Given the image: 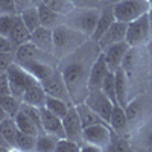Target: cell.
Segmentation results:
<instances>
[{
	"mask_svg": "<svg viewBox=\"0 0 152 152\" xmlns=\"http://www.w3.org/2000/svg\"><path fill=\"white\" fill-rule=\"evenodd\" d=\"M100 47L91 38L84 46H81L76 52L69 55L67 58L59 61L58 69L61 70L62 76L67 82L69 91L75 105L81 104L87 99L90 88H88V79H90V72L94 64V61L100 55Z\"/></svg>",
	"mask_w": 152,
	"mask_h": 152,
	"instance_id": "cell-1",
	"label": "cell"
},
{
	"mask_svg": "<svg viewBox=\"0 0 152 152\" xmlns=\"http://www.w3.org/2000/svg\"><path fill=\"white\" fill-rule=\"evenodd\" d=\"M123 70L128 76L131 87V99L137 94L148 91L149 87V69H151V52L148 46L131 47L123 61Z\"/></svg>",
	"mask_w": 152,
	"mask_h": 152,
	"instance_id": "cell-2",
	"label": "cell"
},
{
	"mask_svg": "<svg viewBox=\"0 0 152 152\" xmlns=\"http://www.w3.org/2000/svg\"><path fill=\"white\" fill-rule=\"evenodd\" d=\"M90 37L76 31L67 24H61V26L53 29V41H55V56L61 61L76 52L81 46H84Z\"/></svg>",
	"mask_w": 152,
	"mask_h": 152,
	"instance_id": "cell-3",
	"label": "cell"
},
{
	"mask_svg": "<svg viewBox=\"0 0 152 152\" xmlns=\"http://www.w3.org/2000/svg\"><path fill=\"white\" fill-rule=\"evenodd\" d=\"M100 17V6L96 8H75L66 15V24L88 37H93Z\"/></svg>",
	"mask_w": 152,
	"mask_h": 152,
	"instance_id": "cell-4",
	"label": "cell"
},
{
	"mask_svg": "<svg viewBox=\"0 0 152 152\" xmlns=\"http://www.w3.org/2000/svg\"><path fill=\"white\" fill-rule=\"evenodd\" d=\"M151 6V0H117L113 3V11L116 20L131 23L148 14Z\"/></svg>",
	"mask_w": 152,
	"mask_h": 152,
	"instance_id": "cell-5",
	"label": "cell"
},
{
	"mask_svg": "<svg viewBox=\"0 0 152 152\" xmlns=\"http://www.w3.org/2000/svg\"><path fill=\"white\" fill-rule=\"evenodd\" d=\"M8 79H9V84H11V91L14 96L17 97H23L24 91L28 90L29 87H32L34 84L40 82L32 73H29L24 67H21L18 62H12L9 66V69L5 72Z\"/></svg>",
	"mask_w": 152,
	"mask_h": 152,
	"instance_id": "cell-6",
	"label": "cell"
},
{
	"mask_svg": "<svg viewBox=\"0 0 152 152\" xmlns=\"http://www.w3.org/2000/svg\"><path fill=\"white\" fill-rule=\"evenodd\" d=\"M126 41L129 46H148L152 43V29L148 14L128 23V32H126Z\"/></svg>",
	"mask_w": 152,
	"mask_h": 152,
	"instance_id": "cell-7",
	"label": "cell"
},
{
	"mask_svg": "<svg viewBox=\"0 0 152 152\" xmlns=\"http://www.w3.org/2000/svg\"><path fill=\"white\" fill-rule=\"evenodd\" d=\"M84 140L85 143H91L97 146L100 151H108L113 140V128L108 123L87 126L84 129Z\"/></svg>",
	"mask_w": 152,
	"mask_h": 152,
	"instance_id": "cell-8",
	"label": "cell"
},
{
	"mask_svg": "<svg viewBox=\"0 0 152 152\" xmlns=\"http://www.w3.org/2000/svg\"><path fill=\"white\" fill-rule=\"evenodd\" d=\"M44 90L49 96H53V97H59L62 100H66L69 104H73V99H72V94L69 91V87H67V82L64 79V76H62L61 70L59 69H55V72L47 76L44 81H41Z\"/></svg>",
	"mask_w": 152,
	"mask_h": 152,
	"instance_id": "cell-9",
	"label": "cell"
},
{
	"mask_svg": "<svg viewBox=\"0 0 152 152\" xmlns=\"http://www.w3.org/2000/svg\"><path fill=\"white\" fill-rule=\"evenodd\" d=\"M62 125H64V131H66V137L70 138V140L76 142L78 145H84L85 140H84V129L85 126L81 120V116L78 113V108L76 105H73L69 113L62 117Z\"/></svg>",
	"mask_w": 152,
	"mask_h": 152,
	"instance_id": "cell-10",
	"label": "cell"
},
{
	"mask_svg": "<svg viewBox=\"0 0 152 152\" xmlns=\"http://www.w3.org/2000/svg\"><path fill=\"white\" fill-rule=\"evenodd\" d=\"M84 102L87 105H90L99 116L110 125L111 114H113V110H114V105L116 104H114L100 88H97V90H90V93H88V96Z\"/></svg>",
	"mask_w": 152,
	"mask_h": 152,
	"instance_id": "cell-11",
	"label": "cell"
},
{
	"mask_svg": "<svg viewBox=\"0 0 152 152\" xmlns=\"http://www.w3.org/2000/svg\"><path fill=\"white\" fill-rule=\"evenodd\" d=\"M131 47L132 46H129L128 41H122V43L111 44V46H108L102 50V55H104L111 72H116L117 69H120L123 66V61H125V58L128 55Z\"/></svg>",
	"mask_w": 152,
	"mask_h": 152,
	"instance_id": "cell-12",
	"label": "cell"
},
{
	"mask_svg": "<svg viewBox=\"0 0 152 152\" xmlns=\"http://www.w3.org/2000/svg\"><path fill=\"white\" fill-rule=\"evenodd\" d=\"M126 32H128V23H123V21L116 20L110 26V29L102 35V38L97 41L100 50H104L105 47H108L111 44L126 41Z\"/></svg>",
	"mask_w": 152,
	"mask_h": 152,
	"instance_id": "cell-13",
	"label": "cell"
},
{
	"mask_svg": "<svg viewBox=\"0 0 152 152\" xmlns=\"http://www.w3.org/2000/svg\"><path fill=\"white\" fill-rule=\"evenodd\" d=\"M132 149L152 151V116L131 135Z\"/></svg>",
	"mask_w": 152,
	"mask_h": 152,
	"instance_id": "cell-14",
	"label": "cell"
},
{
	"mask_svg": "<svg viewBox=\"0 0 152 152\" xmlns=\"http://www.w3.org/2000/svg\"><path fill=\"white\" fill-rule=\"evenodd\" d=\"M40 116H41V125L44 132L53 134L59 138L66 137V131H64V125H62V119L58 117L56 114H53L52 111H49L46 107L40 108Z\"/></svg>",
	"mask_w": 152,
	"mask_h": 152,
	"instance_id": "cell-15",
	"label": "cell"
},
{
	"mask_svg": "<svg viewBox=\"0 0 152 152\" xmlns=\"http://www.w3.org/2000/svg\"><path fill=\"white\" fill-rule=\"evenodd\" d=\"M110 72L111 70H110V67L107 64L102 52H100V55L97 56V59L94 61V64L91 67L90 79H88V88H90V90H97V88H100Z\"/></svg>",
	"mask_w": 152,
	"mask_h": 152,
	"instance_id": "cell-16",
	"label": "cell"
},
{
	"mask_svg": "<svg viewBox=\"0 0 152 152\" xmlns=\"http://www.w3.org/2000/svg\"><path fill=\"white\" fill-rule=\"evenodd\" d=\"M110 126L113 128L114 132H117L120 135H128L131 137V125H129V119L126 114L125 107L116 104L111 114V120H110Z\"/></svg>",
	"mask_w": 152,
	"mask_h": 152,
	"instance_id": "cell-17",
	"label": "cell"
},
{
	"mask_svg": "<svg viewBox=\"0 0 152 152\" xmlns=\"http://www.w3.org/2000/svg\"><path fill=\"white\" fill-rule=\"evenodd\" d=\"M116 21V17H114V11H113V3H108V2H104L102 6H100V17H99V21H97V26H96V31L91 37L93 41H99L102 35L110 29V26Z\"/></svg>",
	"mask_w": 152,
	"mask_h": 152,
	"instance_id": "cell-18",
	"label": "cell"
},
{
	"mask_svg": "<svg viewBox=\"0 0 152 152\" xmlns=\"http://www.w3.org/2000/svg\"><path fill=\"white\" fill-rule=\"evenodd\" d=\"M31 41L38 46L41 50L55 55V41H53V29H49L44 26H40L37 31L32 32Z\"/></svg>",
	"mask_w": 152,
	"mask_h": 152,
	"instance_id": "cell-19",
	"label": "cell"
},
{
	"mask_svg": "<svg viewBox=\"0 0 152 152\" xmlns=\"http://www.w3.org/2000/svg\"><path fill=\"white\" fill-rule=\"evenodd\" d=\"M116 75V93H117V102L119 105L125 107L129 104L131 100V87H129V81H128V76H126L123 67L117 69L114 72Z\"/></svg>",
	"mask_w": 152,
	"mask_h": 152,
	"instance_id": "cell-20",
	"label": "cell"
},
{
	"mask_svg": "<svg viewBox=\"0 0 152 152\" xmlns=\"http://www.w3.org/2000/svg\"><path fill=\"white\" fill-rule=\"evenodd\" d=\"M18 132H20V129L17 126L15 119L6 116V114L2 111V119H0V137H3L5 140L14 148V151H15V142H17Z\"/></svg>",
	"mask_w": 152,
	"mask_h": 152,
	"instance_id": "cell-21",
	"label": "cell"
},
{
	"mask_svg": "<svg viewBox=\"0 0 152 152\" xmlns=\"http://www.w3.org/2000/svg\"><path fill=\"white\" fill-rule=\"evenodd\" d=\"M37 6H38V9H40L41 26L49 28V29H55V28L61 26V24H66V15L53 11L52 8L46 6L44 3H38Z\"/></svg>",
	"mask_w": 152,
	"mask_h": 152,
	"instance_id": "cell-22",
	"label": "cell"
},
{
	"mask_svg": "<svg viewBox=\"0 0 152 152\" xmlns=\"http://www.w3.org/2000/svg\"><path fill=\"white\" fill-rule=\"evenodd\" d=\"M15 62H18L21 67H24L29 73H32L40 82L44 81L47 76L52 75L55 72V69H58V67L50 66V64L43 62V61H15Z\"/></svg>",
	"mask_w": 152,
	"mask_h": 152,
	"instance_id": "cell-23",
	"label": "cell"
},
{
	"mask_svg": "<svg viewBox=\"0 0 152 152\" xmlns=\"http://www.w3.org/2000/svg\"><path fill=\"white\" fill-rule=\"evenodd\" d=\"M23 102L31 104L37 108H43L46 107V100H47V93L44 90V87L41 82H37L32 87H29L26 91H24L23 97H21Z\"/></svg>",
	"mask_w": 152,
	"mask_h": 152,
	"instance_id": "cell-24",
	"label": "cell"
},
{
	"mask_svg": "<svg viewBox=\"0 0 152 152\" xmlns=\"http://www.w3.org/2000/svg\"><path fill=\"white\" fill-rule=\"evenodd\" d=\"M14 119H15V122H17L18 129L23 131V132H26V134H31V135H40V134L44 132V129L41 128V126L38 125L34 119H31L28 114H24L23 111H20Z\"/></svg>",
	"mask_w": 152,
	"mask_h": 152,
	"instance_id": "cell-25",
	"label": "cell"
},
{
	"mask_svg": "<svg viewBox=\"0 0 152 152\" xmlns=\"http://www.w3.org/2000/svg\"><path fill=\"white\" fill-rule=\"evenodd\" d=\"M9 38H11V41L17 46V49H18L21 44L31 41L32 32L28 29L26 24L23 23V20L20 18V15H18V20H17V23H15V26L12 28V31H11V34H9Z\"/></svg>",
	"mask_w": 152,
	"mask_h": 152,
	"instance_id": "cell-26",
	"label": "cell"
},
{
	"mask_svg": "<svg viewBox=\"0 0 152 152\" xmlns=\"http://www.w3.org/2000/svg\"><path fill=\"white\" fill-rule=\"evenodd\" d=\"M76 108H78V113L81 116V120L84 123V126H91V125H99V123H107L99 114L90 107L87 105L85 102H81V104H76Z\"/></svg>",
	"mask_w": 152,
	"mask_h": 152,
	"instance_id": "cell-27",
	"label": "cell"
},
{
	"mask_svg": "<svg viewBox=\"0 0 152 152\" xmlns=\"http://www.w3.org/2000/svg\"><path fill=\"white\" fill-rule=\"evenodd\" d=\"M21 102H23V100L20 97L14 96V94L0 96V110H2L6 116H9V117H15L17 114L20 113Z\"/></svg>",
	"mask_w": 152,
	"mask_h": 152,
	"instance_id": "cell-28",
	"label": "cell"
},
{
	"mask_svg": "<svg viewBox=\"0 0 152 152\" xmlns=\"http://www.w3.org/2000/svg\"><path fill=\"white\" fill-rule=\"evenodd\" d=\"M20 18L23 20V23L28 26V29L31 32L37 31L41 26V18H40V9L37 5H32L31 8L24 9L23 12H20Z\"/></svg>",
	"mask_w": 152,
	"mask_h": 152,
	"instance_id": "cell-29",
	"label": "cell"
},
{
	"mask_svg": "<svg viewBox=\"0 0 152 152\" xmlns=\"http://www.w3.org/2000/svg\"><path fill=\"white\" fill-rule=\"evenodd\" d=\"M73 107V104H69L66 100H62L59 97H53L47 94V100H46V108L49 111H52L53 114H56L58 117H64L66 114L69 113V110Z\"/></svg>",
	"mask_w": 152,
	"mask_h": 152,
	"instance_id": "cell-30",
	"label": "cell"
},
{
	"mask_svg": "<svg viewBox=\"0 0 152 152\" xmlns=\"http://www.w3.org/2000/svg\"><path fill=\"white\" fill-rule=\"evenodd\" d=\"M58 140L59 137L49 134V132H43L37 137V149L38 152H56V146H58Z\"/></svg>",
	"mask_w": 152,
	"mask_h": 152,
	"instance_id": "cell-31",
	"label": "cell"
},
{
	"mask_svg": "<svg viewBox=\"0 0 152 152\" xmlns=\"http://www.w3.org/2000/svg\"><path fill=\"white\" fill-rule=\"evenodd\" d=\"M37 137L38 135H31L20 131L17 135V142H15V151L21 152H32L37 149Z\"/></svg>",
	"mask_w": 152,
	"mask_h": 152,
	"instance_id": "cell-32",
	"label": "cell"
},
{
	"mask_svg": "<svg viewBox=\"0 0 152 152\" xmlns=\"http://www.w3.org/2000/svg\"><path fill=\"white\" fill-rule=\"evenodd\" d=\"M40 3H44L46 6L52 8L53 11L59 12L62 15H67L76 8L70 0H40Z\"/></svg>",
	"mask_w": 152,
	"mask_h": 152,
	"instance_id": "cell-33",
	"label": "cell"
},
{
	"mask_svg": "<svg viewBox=\"0 0 152 152\" xmlns=\"http://www.w3.org/2000/svg\"><path fill=\"white\" fill-rule=\"evenodd\" d=\"M100 90H102L114 104H119L117 102V93H116V75H114V72L108 73V76L105 78L102 87H100Z\"/></svg>",
	"mask_w": 152,
	"mask_h": 152,
	"instance_id": "cell-34",
	"label": "cell"
},
{
	"mask_svg": "<svg viewBox=\"0 0 152 152\" xmlns=\"http://www.w3.org/2000/svg\"><path fill=\"white\" fill-rule=\"evenodd\" d=\"M17 20H18V15L0 14V35L2 37H9L12 28L15 26Z\"/></svg>",
	"mask_w": 152,
	"mask_h": 152,
	"instance_id": "cell-35",
	"label": "cell"
},
{
	"mask_svg": "<svg viewBox=\"0 0 152 152\" xmlns=\"http://www.w3.org/2000/svg\"><path fill=\"white\" fill-rule=\"evenodd\" d=\"M81 151H82V146L67 137H62L58 140L56 152H81Z\"/></svg>",
	"mask_w": 152,
	"mask_h": 152,
	"instance_id": "cell-36",
	"label": "cell"
},
{
	"mask_svg": "<svg viewBox=\"0 0 152 152\" xmlns=\"http://www.w3.org/2000/svg\"><path fill=\"white\" fill-rule=\"evenodd\" d=\"M0 14H12V15H18L15 0H0Z\"/></svg>",
	"mask_w": 152,
	"mask_h": 152,
	"instance_id": "cell-37",
	"label": "cell"
},
{
	"mask_svg": "<svg viewBox=\"0 0 152 152\" xmlns=\"http://www.w3.org/2000/svg\"><path fill=\"white\" fill-rule=\"evenodd\" d=\"M14 61H15V53L0 52V73H5Z\"/></svg>",
	"mask_w": 152,
	"mask_h": 152,
	"instance_id": "cell-38",
	"label": "cell"
},
{
	"mask_svg": "<svg viewBox=\"0 0 152 152\" xmlns=\"http://www.w3.org/2000/svg\"><path fill=\"white\" fill-rule=\"evenodd\" d=\"M0 52L15 53L17 52V46L11 41L9 37H2V35H0Z\"/></svg>",
	"mask_w": 152,
	"mask_h": 152,
	"instance_id": "cell-39",
	"label": "cell"
},
{
	"mask_svg": "<svg viewBox=\"0 0 152 152\" xmlns=\"http://www.w3.org/2000/svg\"><path fill=\"white\" fill-rule=\"evenodd\" d=\"M76 8H96L102 6L104 0H70Z\"/></svg>",
	"mask_w": 152,
	"mask_h": 152,
	"instance_id": "cell-40",
	"label": "cell"
},
{
	"mask_svg": "<svg viewBox=\"0 0 152 152\" xmlns=\"http://www.w3.org/2000/svg\"><path fill=\"white\" fill-rule=\"evenodd\" d=\"M9 94H12L9 79L6 73H0V96H9Z\"/></svg>",
	"mask_w": 152,
	"mask_h": 152,
	"instance_id": "cell-41",
	"label": "cell"
},
{
	"mask_svg": "<svg viewBox=\"0 0 152 152\" xmlns=\"http://www.w3.org/2000/svg\"><path fill=\"white\" fill-rule=\"evenodd\" d=\"M15 5H17V11H18V15L20 12H23L24 9H28L34 5L32 0H15Z\"/></svg>",
	"mask_w": 152,
	"mask_h": 152,
	"instance_id": "cell-42",
	"label": "cell"
},
{
	"mask_svg": "<svg viewBox=\"0 0 152 152\" xmlns=\"http://www.w3.org/2000/svg\"><path fill=\"white\" fill-rule=\"evenodd\" d=\"M81 152H102L97 146H94V145H91V143H84L82 145V151Z\"/></svg>",
	"mask_w": 152,
	"mask_h": 152,
	"instance_id": "cell-43",
	"label": "cell"
},
{
	"mask_svg": "<svg viewBox=\"0 0 152 152\" xmlns=\"http://www.w3.org/2000/svg\"><path fill=\"white\" fill-rule=\"evenodd\" d=\"M149 52H151V69H149V87L152 91V43L149 44Z\"/></svg>",
	"mask_w": 152,
	"mask_h": 152,
	"instance_id": "cell-44",
	"label": "cell"
},
{
	"mask_svg": "<svg viewBox=\"0 0 152 152\" xmlns=\"http://www.w3.org/2000/svg\"><path fill=\"white\" fill-rule=\"evenodd\" d=\"M148 17H149V23H151V29H152V6H151V9H149V12H148Z\"/></svg>",
	"mask_w": 152,
	"mask_h": 152,
	"instance_id": "cell-45",
	"label": "cell"
},
{
	"mask_svg": "<svg viewBox=\"0 0 152 152\" xmlns=\"http://www.w3.org/2000/svg\"><path fill=\"white\" fill-rule=\"evenodd\" d=\"M32 2H34V5H38V3H40V0H32Z\"/></svg>",
	"mask_w": 152,
	"mask_h": 152,
	"instance_id": "cell-46",
	"label": "cell"
},
{
	"mask_svg": "<svg viewBox=\"0 0 152 152\" xmlns=\"http://www.w3.org/2000/svg\"><path fill=\"white\" fill-rule=\"evenodd\" d=\"M104 2H108V3H113V0H104Z\"/></svg>",
	"mask_w": 152,
	"mask_h": 152,
	"instance_id": "cell-47",
	"label": "cell"
},
{
	"mask_svg": "<svg viewBox=\"0 0 152 152\" xmlns=\"http://www.w3.org/2000/svg\"><path fill=\"white\" fill-rule=\"evenodd\" d=\"M114 2H117V0H113V3H114Z\"/></svg>",
	"mask_w": 152,
	"mask_h": 152,
	"instance_id": "cell-48",
	"label": "cell"
},
{
	"mask_svg": "<svg viewBox=\"0 0 152 152\" xmlns=\"http://www.w3.org/2000/svg\"><path fill=\"white\" fill-rule=\"evenodd\" d=\"M151 5H152V0H151Z\"/></svg>",
	"mask_w": 152,
	"mask_h": 152,
	"instance_id": "cell-49",
	"label": "cell"
}]
</instances>
